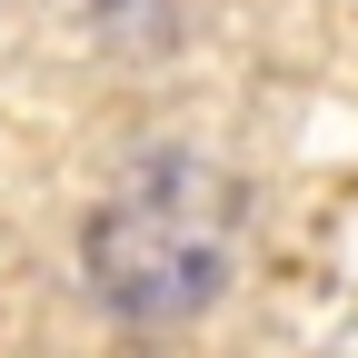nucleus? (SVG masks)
<instances>
[{"label": "nucleus", "instance_id": "obj_1", "mask_svg": "<svg viewBox=\"0 0 358 358\" xmlns=\"http://www.w3.org/2000/svg\"><path fill=\"white\" fill-rule=\"evenodd\" d=\"M229 239H239L229 179L209 159H150L90 219V279L120 319H189L229 279Z\"/></svg>", "mask_w": 358, "mask_h": 358}]
</instances>
